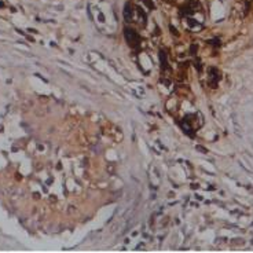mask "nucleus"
Listing matches in <instances>:
<instances>
[{
  "label": "nucleus",
  "mask_w": 253,
  "mask_h": 253,
  "mask_svg": "<svg viewBox=\"0 0 253 253\" xmlns=\"http://www.w3.org/2000/svg\"><path fill=\"white\" fill-rule=\"evenodd\" d=\"M125 36H127V39H128L129 43H132V41H138V35H136V32H134V30H131V29H127L125 30Z\"/></svg>",
  "instance_id": "nucleus-1"
},
{
  "label": "nucleus",
  "mask_w": 253,
  "mask_h": 253,
  "mask_svg": "<svg viewBox=\"0 0 253 253\" xmlns=\"http://www.w3.org/2000/svg\"><path fill=\"white\" fill-rule=\"evenodd\" d=\"M124 17L127 21L131 19V7H129V4H127V7H125V10H124Z\"/></svg>",
  "instance_id": "nucleus-2"
}]
</instances>
